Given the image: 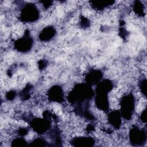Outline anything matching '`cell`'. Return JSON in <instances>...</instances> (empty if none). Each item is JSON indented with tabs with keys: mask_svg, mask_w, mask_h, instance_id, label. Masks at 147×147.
<instances>
[{
	"mask_svg": "<svg viewBox=\"0 0 147 147\" xmlns=\"http://www.w3.org/2000/svg\"><path fill=\"white\" fill-rule=\"evenodd\" d=\"M134 102V96L131 94L124 96L120 102L121 115L127 120L130 119L133 115Z\"/></svg>",
	"mask_w": 147,
	"mask_h": 147,
	"instance_id": "cell-1",
	"label": "cell"
},
{
	"mask_svg": "<svg viewBox=\"0 0 147 147\" xmlns=\"http://www.w3.org/2000/svg\"><path fill=\"white\" fill-rule=\"evenodd\" d=\"M39 17L38 10L34 4H26L22 9L20 19L22 22H34Z\"/></svg>",
	"mask_w": 147,
	"mask_h": 147,
	"instance_id": "cell-2",
	"label": "cell"
},
{
	"mask_svg": "<svg viewBox=\"0 0 147 147\" xmlns=\"http://www.w3.org/2000/svg\"><path fill=\"white\" fill-rule=\"evenodd\" d=\"M33 44V40L29 35V32L28 30L25 32L24 36L18 39L17 41L15 42V48L18 50V51L25 52L29 51L30 49Z\"/></svg>",
	"mask_w": 147,
	"mask_h": 147,
	"instance_id": "cell-3",
	"label": "cell"
},
{
	"mask_svg": "<svg viewBox=\"0 0 147 147\" xmlns=\"http://www.w3.org/2000/svg\"><path fill=\"white\" fill-rule=\"evenodd\" d=\"M63 92L60 86L52 87L48 91V98L51 101L60 103L63 100Z\"/></svg>",
	"mask_w": 147,
	"mask_h": 147,
	"instance_id": "cell-4",
	"label": "cell"
},
{
	"mask_svg": "<svg viewBox=\"0 0 147 147\" xmlns=\"http://www.w3.org/2000/svg\"><path fill=\"white\" fill-rule=\"evenodd\" d=\"M130 139L131 142H142L146 139V133L142 130L134 127L130 131Z\"/></svg>",
	"mask_w": 147,
	"mask_h": 147,
	"instance_id": "cell-5",
	"label": "cell"
},
{
	"mask_svg": "<svg viewBox=\"0 0 147 147\" xmlns=\"http://www.w3.org/2000/svg\"><path fill=\"white\" fill-rule=\"evenodd\" d=\"M102 76V74L100 71L92 70L87 74L86 76V81L88 84H96L100 81Z\"/></svg>",
	"mask_w": 147,
	"mask_h": 147,
	"instance_id": "cell-6",
	"label": "cell"
},
{
	"mask_svg": "<svg viewBox=\"0 0 147 147\" xmlns=\"http://www.w3.org/2000/svg\"><path fill=\"white\" fill-rule=\"evenodd\" d=\"M108 121L110 125L118 129L121 125V114L120 112L118 110H115L111 112L108 115Z\"/></svg>",
	"mask_w": 147,
	"mask_h": 147,
	"instance_id": "cell-7",
	"label": "cell"
},
{
	"mask_svg": "<svg viewBox=\"0 0 147 147\" xmlns=\"http://www.w3.org/2000/svg\"><path fill=\"white\" fill-rule=\"evenodd\" d=\"M55 29L52 26L45 28L40 33L39 38L42 41H48L52 39L55 34Z\"/></svg>",
	"mask_w": 147,
	"mask_h": 147,
	"instance_id": "cell-8",
	"label": "cell"
},
{
	"mask_svg": "<svg viewBox=\"0 0 147 147\" xmlns=\"http://www.w3.org/2000/svg\"><path fill=\"white\" fill-rule=\"evenodd\" d=\"M114 2V1H91L92 6L98 10H102L105 7L111 5Z\"/></svg>",
	"mask_w": 147,
	"mask_h": 147,
	"instance_id": "cell-9",
	"label": "cell"
},
{
	"mask_svg": "<svg viewBox=\"0 0 147 147\" xmlns=\"http://www.w3.org/2000/svg\"><path fill=\"white\" fill-rule=\"evenodd\" d=\"M133 10L135 13L140 16H142L144 14V6L143 4L140 1H136L133 5Z\"/></svg>",
	"mask_w": 147,
	"mask_h": 147,
	"instance_id": "cell-10",
	"label": "cell"
},
{
	"mask_svg": "<svg viewBox=\"0 0 147 147\" xmlns=\"http://www.w3.org/2000/svg\"><path fill=\"white\" fill-rule=\"evenodd\" d=\"M146 79H142L141 80V81L140 82V88L141 91V92H142V94L146 96Z\"/></svg>",
	"mask_w": 147,
	"mask_h": 147,
	"instance_id": "cell-11",
	"label": "cell"
},
{
	"mask_svg": "<svg viewBox=\"0 0 147 147\" xmlns=\"http://www.w3.org/2000/svg\"><path fill=\"white\" fill-rule=\"evenodd\" d=\"M16 96V92L14 90H11L7 92L6 97L8 100H13Z\"/></svg>",
	"mask_w": 147,
	"mask_h": 147,
	"instance_id": "cell-12",
	"label": "cell"
},
{
	"mask_svg": "<svg viewBox=\"0 0 147 147\" xmlns=\"http://www.w3.org/2000/svg\"><path fill=\"white\" fill-rule=\"evenodd\" d=\"M141 119L143 122H146V109L142 111L141 114Z\"/></svg>",
	"mask_w": 147,
	"mask_h": 147,
	"instance_id": "cell-13",
	"label": "cell"
},
{
	"mask_svg": "<svg viewBox=\"0 0 147 147\" xmlns=\"http://www.w3.org/2000/svg\"><path fill=\"white\" fill-rule=\"evenodd\" d=\"M41 2L44 4L43 5L44 6V7H45V8H46V7L47 8V7H49V6L51 5L52 3V1H41Z\"/></svg>",
	"mask_w": 147,
	"mask_h": 147,
	"instance_id": "cell-14",
	"label": "cell"
}]
</instances>
